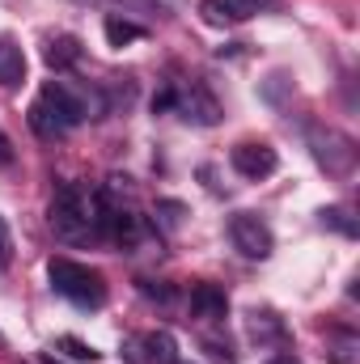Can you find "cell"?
<instances>
[{"label": "cell", "mask_w": 360, "mask_h": 364, "mask_svg": "<svg viewBox=\"0 0 360 364\" xmlns=\"http://www.w3.org/2000/svg\"><path fill=\"white\" fill-rule=\"evenodd\" d=\"M318 216H322V225L339 229L344 237H356V220H352V212H348V208H322Z\"/></svg>", "instance_id": "obj_16"}, {"label": "cell", "mask_w": 360, "mask_h": 364, "mask_svg": "<svg viewBox=\"0 0 360 364\" xmlns=\"http://www.w3.org/2000/svg\"><path fill=\"white\" fill-rule=\"evenodd\" d=\"M263 364H301V360H292V356H271V360H263Z\"/></svg>", "instance_id": "obj_20"}, {"label": "cell", "mask_w": 360, "mask_h": 364, "mask_svg": "<svg viewBox=\"0 0 360 364\" xmlns=\"http://www.w3.org/2000/svg\"><path fill=\"white\" fill-rule=\"evenodd\" d=\"M13 263V233H9V220L0 216V272Z\"/></svg>", "instance_id": "obj_18"}, {"label": "cell", "mask_w": 360, "mask_h": 364, "mask_svg": "<svg viewBox=\"0 0 360 364\" xmlns=\"http://www.w3.org/2000/svg\"><path fill=\"white\" fill-rule=\"evenodd\" d=\"M43 364H64V360H55V356H43Z\"/></svg>", "instance_id": "obj_21"}, {"label": "cell", "mask_w": 360, "mask_h": 364, "mask_svg": "<svg viewBox=\"0 0 360 364\" xmlns=\"http://www.w3.org/2000/svg\"><path fill=\"white\" fill-rule=\"evenodd\" d=\"M26 119H30V132H34V136H43V140H60V136H68V127L60 123V114H55L43 97H34V106H30V114H26Z\"/></svg>", "instance_id": "obj_11"}, {"label": "cell", "mask_w": 360, "mask_h": 364, "mask_svg": "<svg viewBox=\"0 0 360 364\" xmlns=\"http://www.w3.org/2000/svg\"><path fill=\"white\" fill-rule=\"evenodd\" d=\"M136 348H144V352H136V360H140V364H174V360H179V356H174L179 348H174V339H170L166 331H153V335H144Z\"/></svg>", "instance_id": "obj_12"}, {"label": "cell", "mask_w": 360, "mask_h": 364, "mask_svg": "<svg viewBox=\"0 0 360 364\" xmlns=\"http://www.w3.org/2000/svg\"><path fill=\"white\" fill-rule=\"evenodd\" d=\"M102 30H106V43L110 47H127V43H140L149 30L144 26H136V21H127V17H119V13H110L106 21H102Z\"/></svg>", "instance_id": "obj_13"}, {"label": "cell", "mask_w": 360, "mask_h": 364, "mask_svg": "<svg viewBox=\"0 0 360 364\" xmlns=\"http://www.w3.org/2000/svg\"><path fill=\"white\" fill-rule=\"evenodd\" d=\"M170 106L179 110L186 123H195V127H212V123H221V102L208 93L203 81H182V85H170Z\"/></svg>", "instance_id": "obj_4"}, {"label": "cell", "mask_w": 360, "mask_h": 364, "mask_svg": "<svg viewBox=\"0 0 360 364\" xmlns=\"http://www.w3.org/2000/svg\"><path fill=\"white\" fill-rule=\"evenodd\" d=\"M229 242H233V250H242L246 259H268L271 250H275L271 229L259 216H250V212H238V216L229 220Z\"/></svg>", "instance_id": "obj_6"}, {"label": "cell", "mask_w": 360, "mask_h": 364, "mask_svg": "<svg viewBox=\"0 0 360 364\" xmlns=\"http://www.w3.org/2000/svg\"><path fill=\"white\" fill-rule=\"evenodd\" d=\"M43 60H47L55 73H68L73 64H81V38H77V34H51L47 47H43Z\"/></svg>", "instance_id": "obj_10"}, {"label": "cell", "mask_w": 360, "mask_h": 364, "mask_svg": "<svg viewBox=\"0 0 360 364\" xmlns=\"http://www.w3.org/2000/svg\"><path fill=\"white\" fill-rule=\"evenodd\" d=\"M47 279H51V288L64 296V301H73V305H81V309H97L102 301H106V284H102V275L85 267V263H77V259H51L47 263Z\"/></svg>", "instance_id": "obj_2"}, {"label": "cell", "mask_w": 360, "mask_h": 364, "mask_svg": "<svg viewBox=\"0 0 360 364\" xmlns=\"http://www.w3.org/2000/svg\"><path fill=\"white\" fill-rule=\"evenodd\" d=\"M0 343H4V335H0Z\"/></svg>", "instance_id": "obj_23"}, {"label": "cell", "mask_w": 360, "mask_h": 364, "mask_svg": "<svg viewBox=\"0 0 360 364\" xmlns=\"http://www.w3.org/2000/svg\"><path fill=\"white\" fill-rule=\"evenodd\" d=\"M51 229L64 246H85L97 237L93 229V191L77 186V182H64L51 199Z\"/></svg>", "instance_id": "obj_1"}, {"label": "cell", "mask_w": 360, "mask_h": 364, "mask_svg": "<svg viewBox=\"0 0 360 364\" xmlns=\"http://www.w3.org/2000/svg\"><path fill=\"white\" fill-rule=\"evenodd\" d=\"M26 81V51L17 47V38L0 34V90H17Z\"/></svg>", "instance_id": "obj_9"}, {"label": "cell", "mask_w": 360, "mask_h": 364, "mask_svg": "<svg viewBox=\"0 0 360 364\" xmlns=\"http://www.w3.org/2000/svg\"><path fill=\"white\" fill-rule=\"evenodd\" d=\"M13 161V144H9V136L0 132V166H9Z\"/></svg>", "instance_id": "obj_19"}, {"label": "cell", "mask_w": 360, "mask_h": 364, "mask_svg": "<svg viewBox=\"0 0 360 364\" xmlns=\"http://www.w3.org/2000/svg\"><path fill=\"white\" fill-rule=\"evenodd\" d=\"M123 9H136V13H149V17H166V4L162 0H119Z\"/></svg>", "instance_id": "obj_17"}, {"label": "cell", "mask_w": 360, "mask_h": 364, "mask_svg": "<svg viewBox=\"0 0 360 364\" xmlns=\"http://www.w3.org/2000/svg\"><path fill=\"white\" fill-rule=\"evenodd\" d=\"M191 314L195 318H208V322H221L229 314V296L221 284H195L191 288Z\"/></svg>", "instance_id": "obj_8"}, {"label": "cell", "mask_w": 360, "mask_h": 364, "mask_svg": "<svg viewBox=\"0 0 360 364\" xmlns=\"http://www.w3.org/2000/svg\"><path fill=\"white\" fill-rule=\"evenodd\" d=\"M280 0H199V17L216 30H229V26H242L259 13L275 9Z\"/></svg>", "instance_id": "obj_5"}, {"label": "cell", "mask_w": 360, "mask_h": 364, "mask_svg": "<svg viewBox=\"0 0 360 364\" xmlns=\"http://www.w3.org/2000/svg\"><path fill=\"white\" fill-rule=\"evenodd\" d=\"M246 331L255 343H268V339H284V322L271 314V309H250L246 314Z\"/></svg>", "instance_id": "obj_14"}, {"label": "cell", "mask_w": 360, "mask_h": 364, "mask_svg": "<svg viewBox=\"0 0 360 364\" xmlns=\"http://www.w3.org/2000/svg\"><path fill=\"white\" fill-rule=\"evenodd\" d=\"M305 144H309L314 161H318L331 178H348V174L356 170V140H352L348 132L314 123V127L305 132Z\"/></svg>", "instance_id": "obj_3"}, {"label": "cell", "mask_w": 360, "mask_h": 364, "mask_svg": "<svg viewBox=\"0 0 360 364\" xmlns=\"http://www.w3.org/2000/svg\"><path fill=\"white\" fill-rule=\"evenodd\" d=\"M174 364H191V360H174Z\"/></svg>", "instance_id": "obj_22"}, {"label": "cell", "mask_w": 360, "mask_h": 364, "mask_svg": "<svg viewBox=\"0 0 360 364\" xmlns=\"http://www.w3.org/2000/svg\"><path fill=\"white\" fill-rule=\"evenodd\" d=\"M229 166L242 174V178L259 182V178H271L280 170V153L271 149L268 140H242L233 153H229Z\"/></svg>", "instance_id": "obj_7"}, {"label": "cell", "mask_w": 360, "mask_h": 364, "mask_svg": "<svg viewBox=\"0 0 360 364\" xmlns=\"http://www.w3.org/2000/svg\"><path fill=\"white\" fill-rule=\"evenodd\" d=\"M55 348H60V352H64L68 360H81V364H93L97 356H102V352H97L93 343L77 339V335H60V339H55Z\"/></svg>", "instance_id": "obj_15"}]
</instances>
